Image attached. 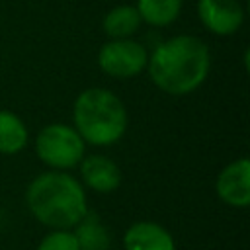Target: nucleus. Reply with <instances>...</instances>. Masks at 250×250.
<instances>
[{
	"label": "nucleus",
	"instance_id": "f257e3e1",
	"mask_svg": "<svg viewBox=\"0 0 250 250\" xmlns=\"http://www.w3.org/2000/svg\"><path fill=\"white\" fill-rule=\"evenodd\" d=\"M211 51L197 35H172L148 55L146 72L152 84L170 96L195 92L209 76Z\"/></svg>",
	"mask_w": 250,
	"mask_h": 250
},
{
	"label": "nucleus",
	"instance_id": "f03ea898",
	"mask_svg": "<svg viewBox=\"0 0 250 250\" xmlns=\"http://www.w3.org/2000/svg\"><path fill=\"white\" fill-rule=\"evenodd\" d=\"M29 213L45 227L74 229L88 213L84 186L64 170H49L35 176L25 189Z\"/></svg>",
	"mask_w": 250,
	"mask_h": 250
},
{
	"label": "nucleus",
	"instance_id": "7ed1b4c3",
	"mask_svg": "<svg viewBox=\"0 0 250 250\" xmlns=\"http://www.w3.org/2000/svg\"><path fill=\"white\" fill-rule=\"evenodd\" d=\"M127 107L115 92L94 86L76 96L72 105V127L86 145H115L127 133Z\"/></svg>",
	"mask_w": 250,
	"mask_h": 250
},
{
	"label": "nucleus",
	"instance_id": "20e7f679",
	"mask_svg": "<svg viewBox=\"0 0 250 250\" xmlns=\"http://www.w3.org/2000/svg\"><path fill=\"white\" fill-rule=\"evenodd\" d=\"M86 143L72 125L49 123L35 137V154L51 170H70L80 164Z\"/></svg>",
	"mask_w": 250,
	"mask_h": 250
},
{
	"label": "nucleus",
	"instance_id": "39448f33",
	"mask_svg": "<svg viewBox=\"0 0 250 250\" xmlns=\"http://www.w3.org/2000/svg\"><path fill=\"white\" fill-rule=\"evenodd\" d=\"M148 53L143 43L131 39H107L98 51V66L104 74L129 80L146 70Z\"/></svg>",
	"mask_w": 250,
	"mask_h": 250
},
{
	"label": "nucleus",
	"instance_id": "423d86ee",
	"mask_svg": "<svg viewBox=\"0 0 250 250\" xmlns=\"http://www.w3.org/2000/svg\"><path fill=\"white\" fill-rule=\"evenodd\" d=\"M195 10L203 27L219 37L234 35L244 23V8L238 0H197Z\"/></svg>",
	"mask_w": 250,
	"mask_h": 250
},
{
	"label": "nucleus",
	"instance_id": "0eeeda50",
	"mask_svg": "<svg viewBox=\"0 0 250 250\" xmlns=\"http://www.w3.org/2000/svg\"><path fill=\"white\" fill-rule=\"evenodd\" d=\"M219 199L230 207L244 209L250 205V160L240 156L229 162L215 180Z\"/></svg>",
	"mask_w": 250,
	"mask_h": 250
},
{
	"label": "nucleus",
	"instance_id": "6e6552de",
	"mask_svg": "<svg viewBox=\"0 0 250 250\" xmlns=\"http://www.w3.org/2000/svg\"><path fill=\"white\" fill-rule=\"evenodd\" d=\"M80 184L98 191V193H111L121 186V170L119 166L104 154H90L80 160Z\"/></svg>",
	"mask_w": 250,
	"mask_h": 250
},
{
	"label": "nucleus",
	"instance_id": "1a4fd4ad",
	"mask_svg": "<svg viewBox=\"0 0 250 250\" xmlns=\"http://www.w3.org/2000/svg\"><path fill=\"white\" fill-rule=\"evenodd\" d=\"M125 250H176L174 236L154 221H137L123 234Z\"/></svg>",
	"mask_w": 250,
	"mask_h": 250
},
{
	"label": "nucleus",
	"instance_id": "9d476101",
	"mask_svg": "<svg viewBox=\"0 0 250 250\" xmlns=\"http://www.w3.org/2000/svg\"><path fill=\"white\" fill-rule=\"evenodd\" d=\"M141 16L135 6L121 4L111 8L104 20H102V29L107 35V39H131L139 29H141Z\"/></svg>",
	"mask_w": 250,
	"mask_h": 250
},
{
	"label": "nucleus",
	"instance_id": "9b49d317",
	"mask_svg": "<svg viewBox=\"0 0 250 250\" xmlns=\"http://www.w3.org/2000/svg\"><path fill=\"white\" fill-rule=\"evenodd\" d=\"M29 131L20 115L0 109V154H18L27 146Z\"/></svg>",
	"mask_w": 250,
	"mask_h": 250
},
{
	"label": "nucleus",
	"instance_id": "f8f14e48",
	"mask_svg": "<svg viewBox=\"0 0 250 250\" xmlns=\"http://www.w3.org/2000/svg\"><path fill=\"white\" fill-rule=\"evenodd\" d=\"M182 4L184 0H137L135 8L145 23L152 27H166L178 20Z\"/></svg>",
	"mask_w": 250,
	"mask_h": 250
},
{
	"label": "nucleus",
	"instance_id": "ddd939ff",
	"mask_svg": "<svg viewBox=\"0 0 250 250\" xmlns=\"http://www.w3.org/2000/svg\"><path fill=\"white\" fill-rule=\"evenodd\" d=\"M70 230L74 232L80 250H107L109 246V234L96 213L88 211Z\"/></svg>",
	"mask_w": 250,
	"mask_h": 250
},
{
	"label": "nucleus",
	"instance_id": "4468645a",
	"mask_svg": "<svg viewBox=\"0 0 250 250\" xmlns=\"http://www.w3.org/2000/svg\"><path fill=\"white\" fill-rule=\"evenodd\" d=\"M37 250H80V248L72 230L53 229L41 238V242L37 244Z\"/></svg>",
	"mask_w": 250,
	"mask_h": 250
}]
</instances>
